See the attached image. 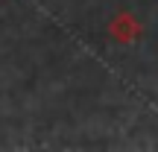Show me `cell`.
<instances>
[{
    "mask_svg": "<svg viewBox=\"0 0 158 152\" xmlns=\"http://www.w3.org/2000/svg\"><path fill=\"white\" fill-rule=\"evenodd\" d=\"M108 35H111L117 44H135L143 35V27L138 23V18L132 12H117L108 23Z\"/></svg>",
    "mask_w": 158,
    "mask_h": 152,
    "instance_id": "6da1fadb",
    "label": "cell"
}]
</instances>
